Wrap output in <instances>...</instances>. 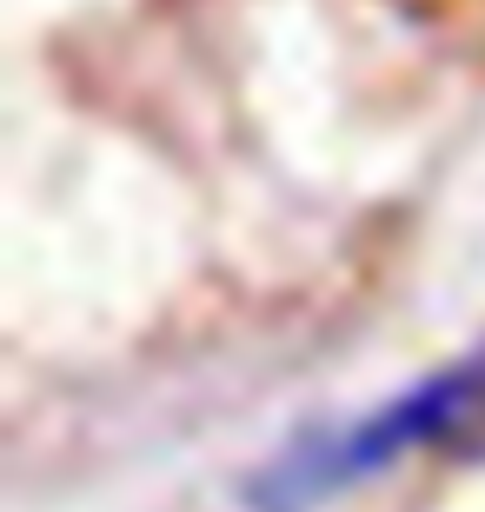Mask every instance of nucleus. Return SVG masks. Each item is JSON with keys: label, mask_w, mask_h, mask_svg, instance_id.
I'll return each mask as SVG.
<instances>
[{"label": "nucleus", "mask_w": 485, "mask_h": 512, "mask_svg": "<svg viewBox=\"0 0 485 512\" xmlns=\"http://www.w3.org/2000/svg\"><path fill=\"white\" fill-rule=\"evenodd\" d=\"M479 426H485V353H466L459 366L406 386L399 399L373 406V413L353 419V426H333V433H313L306 446H293L273 473H260L253 499L273 506V512H306V506H319V499L346 493L353 479L392 466L399 453L452 446V439L479 433Z\"/></svg>", "instance_id": "1"}]
</instances>
